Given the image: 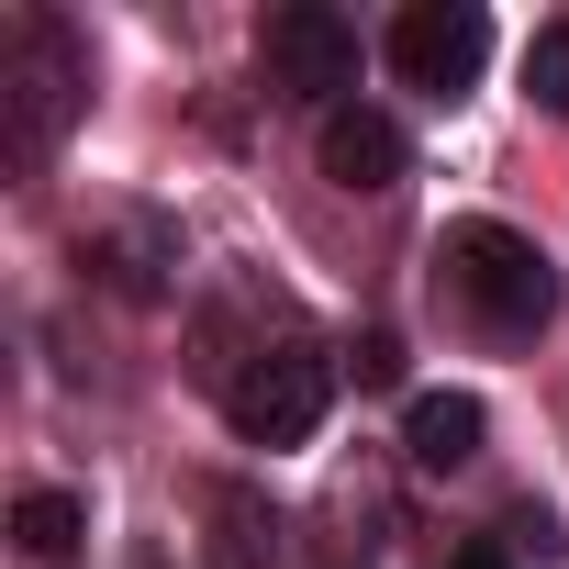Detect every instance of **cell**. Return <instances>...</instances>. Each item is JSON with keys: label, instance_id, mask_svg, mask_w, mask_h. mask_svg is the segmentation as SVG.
I'll use <instances>...</instances> for the list:
<instances>
[{"label": "cell", "instance_id": "obj_1", "mask_svg": "<svg viewBox=\"0 0 569 569\" xmlns=\"http://www.w3.org/2000/svg\"><path fill=\"white\" fill-rule=\"evenodd\" d=\"M436 279H447V302H458L491 347H525V336L558 325V257H547L525 223H491V212L447 223V234H436Z\"/></svg>", "mask_w": 569, "mask_h": 569}, {"label": "cell", "instance_id": "obj_2", "mask_svg": "<svg viewBox=\"0 0 569 569\" xmlns=\"http://www.w3.org/2000/svg\"><path fill=\"white\" fill-rule=\"evenodd\" d=\"M336 413V358L325 347H302V336H279V347H257L234 380H223V425L246 436V447H313V425Z\"/></svg>", "mask_w": 569, "mask_h": 569}, {"label": "cell", "instance_id": "obj_3", "mask_svg": "<svg viewBox=\"0 0 569 569\" xmlns=\"http://www.w3.org/2000/svg\"><path fill=\"white\" fill-rule=\"evenodd\" d=\"M79 90H90V68H79L68 23L23 12V23H12V46H0V101H12V157H23V168H34V157H57V134L79 123Z\"/></svg>", "mask_w": 569, "mask_h": 569}, {"label": "cell", "instance_id": "obj_4", "mask_svg": "<svg viewBox=\"0 0 569 569\" xmlns=\"http://www.w3.org/2000/svg\"><path fill=\"white\" fill-rule=\"evenodd\" d=\"M257 57L313 112H347V90H358V23L336 12V0H279V12L257 23Z\"/></svg>", "mask_w": 569, "mask_h": 569}, {"label": "cell", "instance_id": "obj_5", "mask_svg": "<svg viewBox=\"0 0 569 569\" xmlns=\"http://www.w3.org/2000/svg\"><path fill=\"white\" fill-rule=\"evenodd\" d=\"M380 46H391V68H402L425 101H458V90L491 68V12H480V0H413Z\"/></svg>", "mask_w": 569, "mask_h": 569}, {"label": "cell", "instance_id": "obj_6", "mask_svg": "<svg viewBox=\"0 0 569 569\" xmlns=\"http://www.w3.org/2000/svg\"><path fill=\"white\" fill-rule=\"evenodd\" d=\"M313 157H325V179H336V190H391V179L413 168L402 123H391V112H369V101L325 112V123H313Z\"/></svg>", "mask_w": 569, "mask_h": 569}, {"label": "cell", "instance_id": "obj_7", "mask_svg": "<svg viewBox=\"0 0 569 569\" xmlns=\"http://www.w3.org/2000/svg\"><path fill=\"white\" fill-rule=\"evenodd\" d=\"M480 436H491V413H480L469 391H413V413H402V458H413L425 480L469 469V458H480Z\"/></svg>", "mask_w": 569, "mask_h": 569}, {"label": "cell", "instance_id": "obj_8", "mask_svg": "<svg viewBox=\"0 0 569 569\" xmlns=\"http://www.w3.org/2000/svg\"><path fill=\"white\" fill-rule=\"evenodd\" d=\"M79 525H90V502H79V491H23V502H12L23 558H68V547H79Z\"/></svg>", "mask_w": 569, "mask_h": 569}, {"label": "cell", "instance_id": "obj_9", "mask_svg": "<svg viewBox=\"0 0 569 569\" xmlns=\"http://www.w3.org/2000/svg\"><path fill=\"white\" fill-rule=\"evenodd\" d=\"M525 101L569 123V23H536V46H525Z\"/></svg>", "mask_w": 569, "mask_h": 569}, {"label": "cell", "instance_id": "obj_10", "mask_svg": "<svg viewBox=\"0 0 569 569\" xmlns=\"http://www.w3.org/2000/svg\"><path fill=\"white\" fill-rule=\"evenodd\" d=\"M358 380L391 391V380H402V347H391V336H358Z\"/></svg>", "mask_w": 569, "mask_h": 569}, {"label": "cell", "instance_id": "obj_11", "mask_svg": "<svg viewBox=\"0 0 569 569\" xmlns=\"http://www.w3.org/2000/svg\"><path fill=\"white\" fill-rule=\"evenodd\" d=\"M447 569H513V558H502V547H458Z\"/></svg>", "mask_w": 569, "mask_h": 569}]
</instances>
